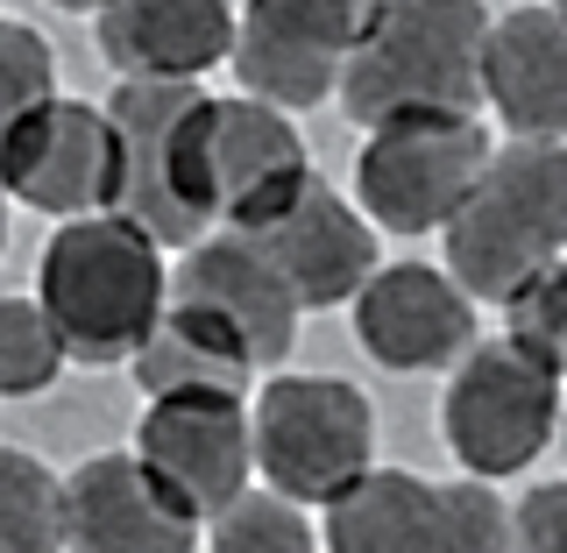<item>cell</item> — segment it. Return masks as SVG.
<instances>
[{"mask_svg": "<svg viewBox=\"0 0 567 553\" xmlns=\"http://www.w3.org/2000/svg\"><path fill=\"white\" fill-rule=\"evenodd\" d=\"M35 298L58 319L64 355L79 369L135 362V348L171 306L164 242L114 206L58 221V235L43 242V263H35Z\"/></svg>", "mask_w": 567, "mask_h": 553, "instance_id": "obj_1", "label": "cell"}, {"mask_svg": "<svg viewBox=\"0 0 567 553\" xmlns=\"http://www.w3.org/2000/svg\"><path fill=\"white\" fill-rule=\"evenodd\" d=\"M483 0H377V22L341 71V106L354 129L404 114H475L489 58Z\"/></svg>", "mask_w": 567, "mask_h": 553, "instance_id": "obj_2", "label": "cell"}, {"mask_svg": "<svg viewBox=\"0 0 567 553\" xmlns=\"http://www.w3.org/2000/svg\"><path fill=\"white\" fill-rule=\"evenodd\" d=\"M121 135V199L135 227H150L164 248H192L220 227V192H213V114L220 100L199 79H121L114 100Z\"/></svg>", "mask_w": 567, "mask_h": 553, "instance_id": "obj_3", "label": "cell"}, {"mask_svg": "<svg viewBox=\"0 0 567 553\" xmlns=\"http://www.w3.org/2000/svg\"><path fill=\"white\" fill-rule=\"evenodd\" d=\"M447 270L475 291V306H504L525 277L567 256V135H511L489 150L475 192L454 206Z\"/></svg>", "mask_w": 567, "mask_h": 553, "instance_id": "obj_4", "label": "cell"}, {"mask_svg": "<svg viewBox=\"0 0 567 553\" xmlns=\"http://www.w3.org/2000/svg\"><path fill=\"white\" fill-rule=\"evenodd\" d=\"M256 475L306 511H327L377 469V412L341 377H270L256 398Z\"/></svg>", "mask_w": 567, "mask_h": 553, "instance_id": "obj_5", "label": "cell"}, {"mask_svg": "<svg viewBox=\"0 0 567 553\" xmlns=\"http://www.w3.org/2000/svg\"><path fill=\"white\" fill-rule=\"evenodd\" d=\"M560 404L567 377L546 369L532 348L504 341H475L454 362L447 404H440V440L454 448V461L468 475H518L560 440Z\"/></svg>", "mask_w": 567, "mask_h": 553, "instance_id": "obj_6", "label": "cell"}, {"mask_svg": "<svg viewBox=\"0 0 567 553\" xmlns=\"http://www.w3.org/2000/svg\"><path fill=\"white\" fill-rule=\"evenodd\" d=\"M319 546L333 553H496L511 546V511L489 475L425 483L412 469H369L319 519Z\"/></svg>", "mask_w": 567, "mask_h": 553, "instance_id": "obj_7", "label": "cell"}, {"mask_svg": "<svg viewBox=\"0 0 567 553\" xmlns=\"http://www.w3.org/2000/svg\"><path fill=\"white\" fill-rule=\"evenodd\" d=\"M489 129L475 114H404L369 129L354 156V199L383 235H440L454 206L475 192L489 164Z\"/></svg>", "mask_w": 567, "mask_h": 553, "instance_id": "obj_8", "label": "cell"}, {"mask_svg": "<svg viewBox=\"0 0 567 553\" xmlns=\"http://www.w3.org/2000/svg\"><path fill=\"white\" fill-rule=\"evenodd\" d=\"M369 22H377V0H241L235 29L241 93L270 100L284 114L333 100Z\"/></svg>", "mask_w": 567, "mask_h": 553, "instance_id": "obj_9", "label": "cell"}, {"mask_svg": "<svg viewBox=\"0 0 567 553\" xmlns=\"http://www.w3.org/2000/svg\"><path fill=\"white\" fill-rule=\"evenodd\" d=\"M135 454L185 496L199 519L227 511L256 483V419L235 390H199V398H150L135 426Z\"/></svg>", "mask_w": 567, "mask_h": 553, "instance_id": "obj_10", "label": "cell"}, {"mask_svg": "<svg viewBox=\"0 0 567 553\" xmlns=\"http://www.w3.org/2000/svg\"><path fill=\"white\" fill-rule=\"evenodd\" d=\"M354 341L398 377L454 369L475 348V291L433 263H377L354 291Z\"/></svg>", "mask_w": 567, "mask_h": 553, "instance_id": "obj_11", "label": "cell"}, {"mask_svg": "<svg viewBox=\"0 0 567 553\" xmlns=\"http://www.w3.org/2000/svg\"><path fill=\"white\" fill-rule=\"evenodd\" d=\"M64 511L79 553H192L206 540V519L135 448L79 461L64 475Z\"/></svg>", "mask_w": 567, "mask_h": 553, "instance_id": "obj_12", "label": "cell"}, {"mask_svg": "<svg viewBox=\"0 0 567 553\" xmlns=\"http://www.w3.org/2000/svg\"><path fill=\"white\" fill-rule=\"evenodd\" d=\"M171 298L227 319V327L256 348V362H284V355L298 348V319H306V306H298L291 277L277 270L270 248L248 235V227H220V235L192 242L185 256H177Z\"/></svg>", "mask_w": 567, "mask_h": 553, "instance_id": "obj_13", "label": "cell"}, {"mask_svg": "<svg viewBox=\"0 0 567 553\" xmlns=\"http://www.w3.org/2000/svg\"><path fill=\"white\" fill-rule=\"evenodd\" d=\"M248 235L270 248V263L291 277L306 313L354 306V291L377 270V221L362 213V199H341L327 177H312L277 221L248 227Z\"/></svg>", "mask_w": 567, "mask_h": 553, "instance_id": "obj_14", "label": "cell"}, {"mask_svg": "<svg viewBox=\"0 0 567 553\" xmlns=\"http://www.w3.org/2000/svg\"><path fill=\"white\" fill-rule=\"evenodd\" d=\"M8 199H22L50 221H79V213H106L121 199V135L114 114L93 100H50L8 171Z\"/></svg>", "mask_w": 567, "mask_h": 553, "instance_id": "obj_15", "label": "cell"}, {"mask_svg": "<svg viewBox=\"0 0 567 553\" xmlns=\"http://www.w3.org/2000/svg\"><path fill=\"white\" fill-rule=\"evenodd\" d=\"M306 135L291 129V114L256 93L220 100L213 114V192H220V227H262L277 221L298 192L312 185Z\"/></svg>", "mask_w": 567, "mask_h": 553, "instance_id": "obj_16", "label": "cell"}, {"mask_svg": "<svg viewBox=\"0 0 567 553\" xmlns=\"http://www.w3.org/2000/svg\"><path fill=\"white\" fill-rule=\"evenodd\" d=\"M93 22L100 58L121 79H199L213 64H235L241 8H227V0H106Z\"/></svg>", "mask_w": 567, "mask_h": 553, "instance_id": "obj_17", "label": "cell"}, {"mask_svg": "<svg viewBox=\"0 0 567 553\" xmlns=\"http://www.w3.org/2000/svg\"><path fill=\"white\" fill-rule=\"evenodd\" d=\"M483 106H496L511 135H567V14L554 0L489 22Z\"/></svg>", "mask_w": 567, "mask_h": 553, "instance_id": "obj_18", "label": "cell"}, {"mask_svg": "<svg viewBox=\"0 0 567 553\" xmlns=\"http://www.w3.org/2000/svg\"><path fill=\"white\" fill-rule=\"evenodd\" d=\"M256 348L241 341L227 319H213L185 298H171L164 319L150 327V341L135 348V383L142 398H199V390H248L256 377Z\"/></svg>", "mask_w": 567, "mask_h": 553, "instance_id": "obj_19", "label": "cell"}, {"mask_svg": "<svg viewBox=\"0 0 567 553\" xmlns=\"http://www.w3.org/2000/svg\"><path fill=\"white\" fill-rule=\"evenodd\" d=\"M71 546L64 475L29 448H0V553H58Z\"/></svg>", "mask_w": 567, "mask_h": 553, "instance_id": "obj_20", "label": "cell"}, {"mask_svg": "<svg viewBox=\"0 0 567 553\" xmlns=\"http://www.w3.org/2000/svg\"><path fill=\"white\" fill-rule=\"evenodd\" d=\"M58 100V64H50V43L22 22L0 14V192H8V171L22 156V142L35 135V121Z\"/></svg>", "mask_w": 567, "mask_h": 553, "instance_id": "obj_21", "label": "cell"}, {"mask_svg": "<svg viewBox=\"0 0 567 553\" xmlns=\"http://www.w3.org/2000/svg\"><path fill=\"white\" fill-rule=\"evenodd\" d=\"M206 546L213 553H312L319 532L306 525V504L298 496H284L270 483H248L227 511H213L206 519Z\"/></svg>", "mask_w": 567, "mask_h": 553, "instance_id": "obj_22", "label": "cell"}, {"mask_svg": "<svg viewBox=\"0 0 567 553\" xmlns=\"http://www.w3.org/2000/svg\"><path fill=\"white\" fill-rule=\"evenodd\" d=\"M71 362L43 298H0V398H43Z\"/></svg>", "mask_w": 567, "mask_h": 553, "instance_id": "obj_23", "label": "cell"}, {"mask_svg": "<svg viewBox=\"0 0 567 553\" xmlns=\"http://www.w3.org/2000/svg\"><path fill=\"white\" fill-rule=\"evenodd\" d=\"M504 334L518 348H532L546 369L567 377V256L546 263L539 277H525L518 291L504 298Z\"/></svg>", "mask_w": 567, "mask_h": 553, "instance_id": "obj_24", "label": "cell"}, {"mask_svg": "<svg viewBox=\"0 0 567 553\" xmlns=\"http://www.w3.org/2000/svg\"><path fill=\"white\" fill-rule=\"evenodd\" d=\"M511 540L525 553H567V475L525 490V504L511 511Z\"/></svg>", "mask_w": 567, "mask_h": 553, "instance_id": "obj_25", "label": "cell"}, {"mask_svg": "<svg viewBox=\"0 0 567 553\" xmlns=\"http://www.w3.org/2000/svg\"><path fill=\"white\" fill-rule=\"evenodd\" d=\"M50 8H64V14H100L106 0H50Z\"/></svg>", "mask_w": 567, "mask_h": 553, "instance_id": "obj_26", "label": "cell"}, {"mask_svg": "<svg viewBox=\"0 0 567 553\" xmlns=\"http://www.w3.org/2000/svg\"><path fill=\"white\" fill-rule=\"evenodd\" d=\"M0 248H8V192H0Z\"/></svg>", "mask_w": 567, "mask_h": 553, "instance_id": "obj_27", "label": "cell"}, {"mask_svg": "<svg viewBox=\"0 0 567 553\" xmlns=\"http://www.w3.org/2000/svg\"><path fill=\"white\" fill-rule=\"evenodd\" d=\"M560 448H567V404H560Z\"/></svg>", "mask_w": 567, "mask_h": 553, "instance_id": "obj_28", "label": "cell"}, {"mask_svg": "<svg viewBox=\"0 0 567 553\" xmlns=\"http://www.w3.org/2000/svg\"><path fill=\"white\" fill-rule=\"evenodd\" d=\"M554 8H560V14H567V0H554Z\"/></svg>", "mask_w": 567, "mask_h": 553, "instance_id": "obj_29", "label": "cell"}]
</instances>
